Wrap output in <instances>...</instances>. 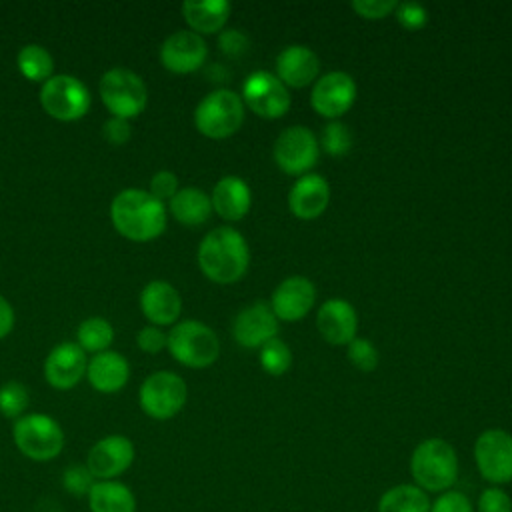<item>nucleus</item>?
I'll use <instances>...</instances> for the list:
<instances>
[{
  "instance_id": "obj_1",
  "label": "nucleus",
  "mask_w": 512,
  "mask_h": 512,
  "mask_svg": "<svg viewBox=\"0 0 512 512\" xmlns=\"http://www.w3.org/2000/svg\"><path fill=\"white\" fill-rule=\"evenodd\" d=\"M114 228L128 240L150 242L166 228V206L140 188L120 190L110 204Z\"/></svg>"
},
{
  "instance_id": "obj_2",
  "label": "nucleus",
  "mask_w": 512,
  "mask_h": 512,
  "mask_svg": "<svg viewBox=\"0 0 512 512\" xmlns=\"http://www.w3.org/2000/svg\"><path fill=\"white\" fill-rule=\"evenodd\" d=\"M250 264V250L244 236L220 226L210 230L198 246V266L206 278L218 284H230L244 276Z\"/></svg>"
},
{
  "instance_id": "obj_3",
  "label": "nucleus",
  "mask_w": 512,
  "mask_h": 512,
  "mask_svg": "<svg viewBox=\"0 0 512 512\" xmlns=\"http://www.w3.org/2000/svg\"><path fill=\"white\" fill-rule=\"evenodd\" d=\"M410 472L426 494L446 492L458 480V454L444 438H426L412 450Z\"/></svg>"
},
{
  "instance_id": "obj_4",
  "label": "nucleus",
  "mask_w": 512,
  "mask_h": 512,
  "mask_svg": "<svg viewBox=\"0 0 512 512\" xmlns=\"http://www.w3.org/2000/svg\"><path fill=\"white\" fill-rule=\"evenodd\" d=\"M16 448L34 462L54 460L64 448V430L48 414L32 412L20 416L12 426Z\"/></svg>"
},
{
  "instance_id": "obj_5",
  "label": "nucleus",
  "mask_w": 512,
  "mask_h": 512,
  "mask_svg": "<svg viewBox=\"0 0 512 512\" xmlns=\"http://www.w3.org/2000/svg\"><path fill=\"white\" fill-rule=\"evenodd\" d=\"M244 122V102L242 98L228 90L218 88L206 94L196 110H194V124L200 134L220 140L232 136Z\"/></svg>"
},
{
  "instance_id": "obj_6",
  "label": "nucleus",
  "mask_w": 512,
  "mask_h": 512,
  "mask_svg": "<svg viewBox=\"0 0 512 512\" xmlns=\"http://www.w3.org/2000/svg\"><path fill=\"white\" fill-rule=\"evenodd\" d=\"M166 336V346L172 358L184 366L206 368L216 362L220 354V340L216 332L198 320H182Z\"/></svg>"
},
{
  "instance_id": "obj_7",
  "label": "nucleus",
  "mask_w": 512,
  "mask_h": 512,
  "mask_svg": "<svg viewBox=\"0 0 512 512\" xmlns=\"http://www.w3.org/2000/svg\"><path fill=\"white\" fill-rule=\"evenodd\" d=\"M100 98L116 118H136L148 102L144 80L128 68H110L100 78Z\"/></svg>"
},
{
  "instance_id": "obj_8",
  "label": "nucleus",
  "mask_w": 512,
  "mask_h": 512,
  "mask_svg": "<svg viewBox=\"0 0 512 512\" xmlns=\"http://www.w3.org/2000/svg\"><path fill=\"white\" fill-rule=\"evenodd\" d=\"M40 104L44 112L56 120H78L92 104L86 84L72 74H56L40 88Z\"/></svg>"
},
{
  "instance_id": "obj_9",
  "label": "nucleus",
  "mask_w": 512,
  "mask_h": 512,
  "mask_svg": "<svg viewBox=\"0 0 512 512\" xmlns=\"http://www.w3.org/2000/svg\"><path fill=\"white\" fill-rule=\"evenodd\" d=\"M186 398L188 388L184 378L166 370L150 374L138 390L140 408L154 420L174 418L184 408Z\"/></svg>"
},
{
  "instance_id": "obj_10",
  "label": "nucleus",
  "mask_w": 512,
  "mask_h": 512,
  "mask_svg": "<svg viewBox=\"0 0 512 512\" xmlns=\"http://www.w3.org/2000/svg\"><path fill=\"white\" fill-rule=\"evenodd\" d=\"M474 462L490 486L512 482V434L502 428L480 432L474 442Z\"/></svg>"
},
{
  "instance_id": "obj_11",
  "label": "nucleus",
  "mask_w": 512,
  "mask_h": 512,
  "mask_svg": "<svg viewBox=\"0 0 512 512\" xmlns=\"http://www.w3.org/2000/svg\"><path fill=\"white\" fill-rule=\"evenodd\" d=\"M242 102L262 118H280L290 108V94L276 74L256 70L242 84Z\"/></svg>"
},
{
  "instance_id": "obj_12",
  "label": "nucleus",
  "mask_w": 512,
  "mask_h": 512,
  "mask_svg": "<svg viewBox=\"0 0 512 512\" xmlns=\"http://www.w3.org/2000/svg\"><path fill=\"white\" fill-rule=\"evenodd\" d=\"M318 152V140L306 126H288L274 142V160L286 174H308Z\"/></svg>"
},
{
  "instance_id": "obj_13",
  "label": "nucleus",
  "mask_w": 512,
  "mask_h": 512,
  "mask_svg": "<svg viewBox=\"0 0 512 512\" xmlns=\"http://www.w3.org/2000/svg\"><path fill=\"white\" fill-rule=\"evenodd\" d=\"M134 444L122 434L100 438L86 456V468L96 480H116L134 462Z\"/></svg>"
},
{
  "instance_id": "obj_14",
  "label": "nucleus",
  "mask_w": 512,
  "mask_h": 512,
  "mask_svg": "<svg viewBox=\"0 0 512 512\" xmlns=\"http://www.w3.org/2000/svg\"><path fill=\"white\" fill-rule=\"evenodd\" d=\"M356 98V82L348 72L334 70L316 80L310 104L312 108L326 118H338L354 104Z\"/></svg>"
},
{
  "instance_id": "obj_15",
  "label": "nucleus",
  "mask_w": 512,
  "mask_h": 512,
  "mask_svg": "<svg viewBox=\"0 0 512 512\" xmlns=\"http://www.w3.org/2000/svg\"><path fill=\"white\" fill-rule=\"evenodd\" d=\"M208 56L204 38L192 30L172 32L160 46V62L166 70L188 74L198 70Z\"/></svg>"
},
{
  "instance_id": "obj_16",
  "label": "nucleus",
  "mask_w": 512,
  "mask_h": 512,
  "mask_svg": "<svg viewBox=\"0 0 512 512\" xmlns=\"http://www.w3.org/2000/svg\"><path fill=\"white\" fill-rule=\"evenodd\" d=\"M86 352L76 342L54 346L44 360V378L56 390L74 388L86 374Z\"/></svg>"
},
{
  "instance_id": "obj_17",
  "label": "nucleus",
  "mask_w": 512,
  "mask_h": 512,
  "mask_svg": "<svg viewBox=\"0 0 512 512\" xmlns=\"http://www.w3.org/2000/svg\"><path fill=\"white\" fill-rule=\"evenodd\" d=\"M278 318L266 302H254L240 310L232 322V336L240 346L260 348L276 336Z\"/></svg>"
},
{
  "instance_id": "obj_18",
  "label": "nucleus",
  "mask_w": 512,
  "mask_h": 512,
  "mask_svg": "<svg viewBox=\"0 0 512 512\" xmlns=\"http://www.w3.org/2000/svg\"><path fill=\"white\" fill-rule=\"evenodd\" d=\"M316 300L314 284L304 276H290L282 280L272 292L270 308L276 318L286 322H296L304 318Z\"/></svg>"
},
{
  "instance_id": "obj_19",
  "label": "nucleus",
  "mask_w": 512,
  "mask_h": 512,
  "mask_svg": "<svg viewBox=\"0 0 512 512\" xmlns=\"http://www.w3.org/2000/svg\"><path fill=\"white\" fill-rule=\"evenodd\" d=\"M316 326L326 342L334 346L350 344L356 338L358 316L350 302L342 298H330L318 308Z\"/></svg>"
},
{
  "instance_id": "obj_20",
  "label": "nucleus",
  "mask_w": 512,
  "mask_h": 512,
  "mask_svg": "<svg viewBox=\"0 0 512 512\" xmlns=\"http://www.w3.org/2000/svg\"><path fill=\"white\" fill-rule=\"evenodd\" d=\"M140 310L154 326H168L178 320L182 298L166 280H152L140 292Z\"/></svg>"
},
{
  "instance_id": "obj_21",
  "label": "nucleus",
  "mask_w": 512,
  "mask_h": 512,
  "mask_svg": "<svg viewBox=\"0 0 512 512\" xmlns=\"http://www.w3.org/2000/svg\"><path fill=\"white\" fill-rule=\"evenodd\" d=\"M330 202V186L320 174L300 176L288 194L290 212L302 220H312L320 216Z\"/></svg>"
},
{
  "instance_id": "obj_22",
  "label": "nucleus",
  "mask_w": 512,
  "mask_h": 512,
  "mask_svg": "<svg viewBox=\"0 0 512 512\" xmlns=\"http://www.w3.org/2000/svg\"><path fill=\"white\" fill-rule=\"evenodd\" d=\"M320 68V60L314 50L302 44H290L276 56V76L292 88L310 84Z\"/></svg>"
},
{
  "instance_id": "obj_23",
  "label": "nucleus",
  "mask_w": 512,
  "mask_h": 512,
  "mask_svg": "<svg viewBox=\"0 0 512 512\" xmlns=\"http://www.w3.org/2000/svg\"><path fill=\"white\" fill-rule=\"evenodd\" d=\"M86 376L88 382L94 390L104 392V394H112L118 392L120 388H124V384L130 378V364L128 360L112 350H104L94 354L88 360L86 366Z\"/></svg>"
},
{
  "instance_id": "obj_24",
  "label": "nucleus",
  "mask_w": 512,
  "mask_h": 512,
  "mask_svg": "<svg viewBox=\"0 0 512 512\" xmlns=\"http://www.w3.org/2000/svg\"><path fill=\"white\" fill-rule=\"evenodd\" d=\"M212 210L224 220H240L248 214L252 204L250 186L238 176H224L216 182L212 196Z\"/></svg>"
},
{
  "instance_id": "obj_25",
  "label": "nucleus",
  "mask_w": 512,
  "mask_h": 512,
  "mask_svg": "<svg viewBox=\"0 0 512 512\" xmlns=\"http://www.w3.org/2000/svg\"><path fill=\"white\" fill-rule=\"evenodd\" d=\"M182 14L192 32L212 34V32H218L226 24V20L230 16V2H226V0H186L182 4Z\"/></svg>"
},
{
  "instance_id": "obj_26",
  "label": "nucleus",
  "mask_w": 512,
  "mask_h": 512,
  "mask_svg": "<svg viewBox=\"0 0 512 512\" xmlns=\"http://www.w3.org/2000/svg\"><path fill=\"white\" fill-rule=\"evenodd\" d=\"M86 498L90 512H136L134 492L118 480H96Z\"/></svg>"
},
{
  "instance_id": "obj_27",
  "label": "nucleus",
  "mask_w": 512,
  "mask_h": 512,
  "mask_svg": "<svg viewBox=\"0 0 512 512\" xmlns=\"http://www.w3.org/2000/svg\"><path fill=\"white\" fill-rule=\"evenodd\" d=\"M170 214L184 226H200L210 218L212 212V202L210 196L196 188V186H186L180 188L168 202Z\"/></svg>"
},
{
  "instance_id": "obj_28",
  "label": "nucleus",
  "mask_w": 512,
  "mask_h": 512,
  "mask_svg": "<svg viewBox=\"0 0 512 512\" xmlns=\"http://www.w3.org/2000/svg\"><path fill=\"white\" fill-rule=\"evenodd\" d=\"M376 510L378 512H430V498L416 484H396L380 496Z\"/></svg>"
},
{
  "instance_id": "obj_29",
  "label": "nucleus",
  "mask_w": 512,
  "mask_h": 512,
  "mask_svg": "<svg viewBox=\"0 0 512 512\" xmlns=\"http://www.w3.org/2000/svg\"><path fill=\"white\" fill-rule=\"evenodd\" d=\"M16 64H18L20 74L32 82L44 84L48 78H52L54 60H52L50 52L40 44L22 46L16 56Z\"/></svg>"
},
{
  "instance_id": "obj_30",
  "label": "nucleus",
  "mask_w": 512,
  "mask_h": 512,
  "mask_svg": "<svg viewBox=\"0 0 512 512\" xmlns=\"http://www.w3.org/2000/svg\"><path fill=\"white\" fill-rule=\"evenodd\" d=\"M76 338H78V346L86 352H104L108 350V346L114 340V328L112 324L102 318V316H90L86 318L78 330H76Z\"/></svg>"
},
{
  "instance_id": "obj_31",
  "label": "nucleus",
  "mask_w": 512,
  "mask_h": 512,
  "mask_svg": "<svg viewBox=\"0 0 512 512\" xmlns=\"http://www.w3.org/2000/svg\"><path fill=\"white\" fill-rule=\"evenodd\" d=\"M258 358L262 368L272 376H280L292 366V352L288 344L276 336L260 346Z\"/></svg>"
},
{
  "instance_id": "obj_32",
  "label": "nucleus",
  "mask_w": 512,
  "mask_h": 512,
  "mask_svg": "<svg viewBox=\"0 0 512 512\" xmlns=\"http://www.w3.org/2000/svg\"><path fill=\"white\" fill-rule=\"evenodd\" d=\"M28 390L20 382H6L0 386V412L6 418H20L24 416V410L28 408Z\"/></svg>"
},
{
  "instance_id": "obj_33",
  "label": "nucleus",
  "mask_w": 512,
  "mask_h": 512,
  "mask_svg": "<svg viewBox=\"0 0 512 512\" xmlns=\"http://www.w3.org/2000/svg\"><path fill=\"white\" fill-rule=\"evenodd\" d=\"M320 144L324 148L326 154L330 156H342L352 148V134L348 130L346 124L342 122H328L322 128V136H320Z\"/></svg>"
},
{
  "instance_id": "obj_34",
  "label": "nucleus",
  "mask_w": 512,
  "mask_h": 512,
  "mask_svg": "<svg viewBox=\"0 0 512 512\" xmlns=\"http://www.w3.org/2000/svg\"><path fill=\"white\" fill-rule=\"evenodd\" d=\"M348 358L362 372H372L380 360L376 346L366 338H354L348 344Z\"/></svg>"
},
{
  "instance_id": "obj_35",
  "label": "nucleus",
  "mask_w": 512,
  "mask_h": 512,
  "mask_svg": "<svg viewBox=\"0 0 512 512\" xmlns=\"http://www.w3.org/2000/svg\"><path fill=\"white\" fill-rule=\"evenodd\" d=\"M474 512H512V498L500 486H488L480 492Z\"/></svg>"
},
{
  "instance_id": "obj_36",
  "label": "nucleus",
  "mask_w": 512,
  "mask_h": 512,
  "mask_svg": "<svg viewBox=\"0 0 512 512\" xmlns=\"http://www.w3.org/2000/svg\"><path fill=\"white\" fill-rule=\"evenodd\" d=\"M94 482H96V478L90 474V470L86 468V464H84V466L72 464V466H68V468L64 470V474H62V484H64V488H66L70 494H74V496H88V492H90V488L94 486Z\"/></svg>"
},
{
  "instance_id": "obj_37",
  "label": "nucleus",
  "mask_w": 512,
  "mask_h": 512,
  "mask_svg": "<svg viewBox=\"0 0 512 512\" xmlns=\"http://www.w3.org/2000/svg\"><path fill=\"white\" fill-rule=\"evenodd\" d=\"M430 512H474V504L464 492L450 488L430 502Z\"/></svg>"
},
{
  "instance_id": "obj_38",
  "label": "nucleus",
  "mask_w": 512,
  "mask_h": 512,
  "mask_svg": "<svg viewBox=\"0 0 512 512\" xmlns=\"http://www.w3.org/2000/svg\"><path fill=\"white\" fill-rule=\"evenodd\" d=\"M398 22L408 30H418L428 22V10L416 2H404L396 6Z\"/></svg>"
},
{
  "instance_id": "obj_39",
  "label": "nucleus",
  "mask_w": 512,
  "mask_h": 512,
  "mask_svg": "<svg viewBox=\"0 0 512 512\" xmlns=\"http://www.w3.org/2000/svg\"><path fill=\"white\" fill-rule=\"evenodd\" d=\"M176 192H178V178H176L174 172H170V170H158V172L152 176V180H150V194H152L156 200H160V202L168 200V202H170V198H172Z\"/></svg>"
},
{
  "instance_id": "obj_40",
  "label": "nucleus",
  "mask_w": 512,
  "mask_h": 512,
  "mask_svg": "<svg viewBox=\"0 0 512 512\" xmlns=\"http://www.w3.org/2000/svg\"><path fill=\"white\" fill-rule=\"evenodd\" d=\"M398 6L396 0H354L352 8L356 14H360L362 18L368 20H376V18H384L390 12H394Z\"/></svg>"
},
{
  "instance_id": "obj_41",
  "label": "nucleus",
  "mask_w": 512,
  "mask_h": 512,
  "mask_svg": "<svg viewBox=\"0 0 512 512\" xmlns=\"http://www.w3.org/2000/svg\"><path fill=\"white\" fill-rule=\"evenodd\" d=\"M168 342V336L156 328V326H144L138 330L136 334V344L142 352H148V354H156L160 352Z\"/></svg>"
},
{
  "instance_id": "obj_42",
  "label": "nucleus",
  "mask_w": 512,
  "mask_h": 512,
  "mask_svg": "<svg viewBox=\"0 0 512 512\" xmlns=\"http://www.w3.org/2000/svg\"><path fill=\"white\" fill-rule=\"evenodd\" d=\"M102 134H104L106 142H110V144H114V146H122V144H126V142L130 140L132 128H130V122H128V120L112 116V118H108V120L104 122Z\"/></svg>"
},
{
  "instance_id": "obj_43",
  "label": "nucleus",
  "mask_w": 512,
  "mask_h": 512,
  "mask_svg": "<svg viewBox=\"0 0 512 512\" xmlns=\"http://www.w3.org/2000/svg\"><path fill=\"white\" fill-rule=\"evenodd\" d=\"M218 42H220L222 52L228 54V56H234V58L240 56V54H244L246 48H248V38H246V34H242V32L236 30V28L224 30V32L220 34Z\"/></svg>"
},
{
  "instance_id": "obj_44",
  "label": "nucleus",
  "mask_w": 512,
  "mask_h": 512,
  "mask_svg": "<svg viewBox=\"0 0 512 512\" xmlns=\"http://www.w3.org/2000/svg\"><path fill=\"white\" fill-rule=\"evenodd\" d=\"M12 328H14V308L4 296H0V340L8 336Z\"/></svg>"
}]
</instances>
